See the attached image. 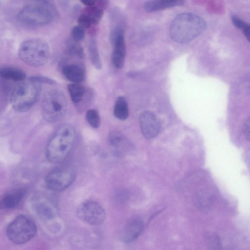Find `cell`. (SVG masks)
Masks as SVG:
<instances>
[{"mask_svg": "<svg viewBox=\"0 0 250 250\" xmlns=\"http://www.w3.org/2000/svg\"><path fill=\"white\" fill-rule=\"evenodd\" d=\"M79 25L83 28H88L93 25L92 21L89 16L84 11L82 13L78 19Z\"/></svg>", "mask_w": 250, "mask_h": 250, "instance_id": "obj_26", "label": "cell"}, {"mask_svg": "<svg viewBox=\"0 0 250 250\" xmlns=\"http://www.w3.org/2000/svg\"><path fill=\"white\" fill-rule=\"evenodd\" d=\"M41 91L40 84L22 82L17 84L10 95V102L13 108L18 112L28 110L37 101Z\"/></svg>", "mask_w": 250, "mask_h": 250, "instance_id": "obj_6", "label": "cell"}, {"mask_svg": "<svg viewBox=\"0 0 250 250\" xmlns=\"http://www.w3.org/2000/svg\"><path fill=\"white\" fill-rule=\"evenodd\" d=\"M67 89L71 101L75 104L82 101L86 92L84 87L80 83H70L67 85Z\"/></svg>", "mask_w": 250, "mask_h": 250, "instance_id": "obj_19", "label": "cell"}, {"mask_svg": "<svg viewBox=\"0 0 250 250\" xmlns=\"http://www.w3.org/2000/svg\"><path fill=\"white\" fill-rule=\"evenodd\" d=\"M88 53L93 65L98 70L102 68V63L100 56L97 41L95 39H91L88 43Z\"/></svg>", "mask_w": 250, "mask_h": 250, "instance_id": "obj_17", "label": "cell"}, {"mask_svg": "<svg viewBox=\"0 0 250 250\" xmlns=\"http://www.w3.org/2000/svg\"><path fill=\"white\" fill-rule=\"evenodd\" d=\"M113 112L114 116L118 119L124 120L127 118L129 114L128 107L124 97L118 98L115 103Z\"/></svg>", "mask_w": 250, "mask_h": 250, "instance_id": "obj_18", "label": "cell"}, {"mask_svg": "<svg viewBox=\"0 0 250 250\" xmlns=\"http://www.w3.org/2000/svg\"><path fill=\"white\" fill-rule=\"evenodd\" d=\"M67 103L63 93L57 89H51L45 92L41 103L43 118L46 121L54 123L61 121L64 116Z\"/></svg>", "mask_w": 250, "mask_h": 250, "instance_id": "obj_5", "label": "cell"}, {"mask_svg": "<svg viewBox=\"0 0 250 250\" xmlns=\"http://www.w3.org/2000/svg\"><path fill=\"white\" fill-rule=\"evenodd\" d=\"M143 221L139 217H135L128 221L122 229L120 239L124 243H130L136 239L144 229Z\"/></svg>", "mask_w": 250, "mask_h": 250, "instance_id": "obj_12", "label": "cell"}, {"mask_svg": "<svg viewBox=\"0 0 250 250\" xmlns=\"http://www.w3.org/2000/svg\"><path fill=\"white\" fill-rule=\"evenodd\" d=\"M76 171L70 165H62L49 171L44 178L46 187L50 190L59 192L66 189L73 182Z\"/></svg>", "mask_w": 250, "mask_h": 250, "instance_id": "obj_8", "label": "cell"}, {"mask_svg": "<svg viewBox=\"0 0 250 250\" xmlns=\"http://www.w3.org/2000/svg\"><path fill=\"white\" fill-rule=\"evenodd\" d=\"M85 119L89 125L94 128H98L101 124L100 117L98 112L94 109H91L86 113Z\"/></svg>", "mask_w": 250, "mask_h": 250, "instance_id": "obj_21", "label": "cell"}, {"mask_svg": "<svg viewBox=\"0 0 250 250\" xmlns=\"http://www.w3.org/2000/svg\"><path fill=\"white\" fill-rule=\"evenodd\" d=\"M183 3L184 1L180 0H150L145 3L144 8L146 11L151 12L181 5Z\"/></svg>", "mask_w": 250, "mask_h": 250, "instance_id": "obj_15", "label": "cell"}, {"mask_svg": "<svg viewBox=\"0 0 250 250\" xmlns=\"http://www.w3.org/2000/svg\"><path fill=\"white\" fill-rule=\"evenodd\" d=\"M28 81L38 84L43 83L49 85H55L56 84V82L50 78L38 75L30 77L28 78Z\"/></svg>", "mask_w": 250, "mask_h": 250, "instance_id": "obj_22", "label": "cell"}, {"mask_svg": "<svg viewBox=\"0 0 250 250\" xmlns=\"http://www.w3.org/2000/svg\"><path fill=\"white\" fill-rule=\"evenodd\" d=\"M62 72L65 78L74 83H80L85 78V71L83 67L77 64L64 65Z\"/></svg>", "mask_w": 250, "mask_h": 250, "instance_id": "obj_14", "label": "cell"}, {"mask_svg": "<svg viewBox=\"0 0 250 250\" xmlns=\"http://www.w3.org/2000/svg\"><path fill=\"white\" fill-rule=\"evenodd\" d=\"M111 36L114 45L112 61L116 68H122L124 65L126 55V47L123 34L121 30H117L113 32Z\"/></svg>", "mask_w": 250, "mask_h": 250, "instance_id": "obj_11", "label": "cell"}, {"mask_svg": "<svg viewBox=\"0 0 250 250\" xmlns=\"http://www.w3.org/2000/svg\"><path fill=\"white\" fill-rule=\"evenodd\" d=\"M71 36L74 41H81L85 36V29L79 25H76L71 30Z\"/></svg>", "mask_w": 250, "mask_h": 250, "instance_id": "obj_25", "label": "cell"}, {"mask_svg": "<svg viewBox=\"0 0 250 250\" xmlns=\"http://www.w3.org/2000/svg\"><path fill=\"white\" fill-rule=\"evenodd\" d=\"M243 132L245 137L250 141V117L247 119L244 124Z\"/></svg>", "mask_w": 250, "mask_h": 250, "instance_id": "obj_28", "label": "cell"}, {"mask_svg": "<svg viewBox=\"0 0 250 250\" xmlns=\"http://www.w3.org/2000/svg\"><path fill=\"white\" fill-rule=\"evenodd\" d=\"M206 23L201 17L189 13L177 16L169 28V36L179 43H187L199 36L205 30Z\"/></svg>", "mask_w": 250, "mask_h": 250, "instance_id": "obj_2", "label": "cell"}, {"mask_svg": "<svg viewBox=\"0 0 250 250\" xmlns=\"http://www.w3.org/2000/svg\"><path fill=\"white\" fill-rule=\"evenodd\" d=\"M0 76L5 80L15 82H22L26 77L25 73L22 70L14 67L1 68Z\"/></svg>", "mask_w": 250, "mask_h": 250, "instance_id": "obj_16", "label": "cell"}, {"mask_svg": "<svg viewBox=\"0 0 250 250\" xmlns=\"http://www.w3.org/2000/svg\"><path fill=\"white\" fill-rule=\"evenodd\" d=\"M77 215L82 222L93 226L102 224L106 218L103 207L98 202L91 200L84 201L79 206Z\"/></svg>", "mask_w": 250, "mask_h": 250, "instance_id": "obj_9", "label": "cell"}, {"mask_svg": "<svg viewBox=\"0 0 250 250\" xmlns=\"http://www.w3.org/2000/svg\"><path fill=\"white\" fill-rule=\"evenodd\" d=\"M65 52L68 55L76 59H82L84 57L83 47L76 42H68L66 46Z\"/></svg>", "mask_w": 250, "mask_h": 250, "instance_id": "obj_20", "label": "cell"}, {"mask_svg": "<svg viewBox=\"0 0 250 250\" xmlns=\"http://www.w3.org/2000/svg\"><path fill=\"white\" fill-rule=\"evenodd\" d=\"M208 243L211 250H221V243L218 237L214 235H211L208 238Z\"/></svg>", "mask_w": 250, "mask_h": 250, "instance_id": "obj_27", "label": "cell"}, {"mask_svg": "<svg viewBox=\"0 0 250 250\" xmlns=\"http://www.w3.org/2000/svg\"><path fill=\"white\" fill-rule=\"evenodd\" d=\"M50 49L47 42L40 38L26 40L20 44L18 50L19 58L26 64L34 67L43 65L47 62Z\"/></svg>", "mask_w": 250, "mask_h": 250, "instance_id": "obj_4", "label": "cell"}, {"mask_svg": "<svg viewBox=\"0 0 250 250\" xmlns=\"http://www.w3.org/2000/svg\"><path fill=\"white\" fill-rule=\"evenodd\" d=\"M123 136L119 132L113 131L111 132L108 137L109 143L111 146L118 147L121 146L124 142Z\"/></svg>", "mask_w": 250, "mask_h": 250, "instance_id": "obj_24", "label": "cell"}, {"mask_svg": "<svg viewBox=\"0 0 250 250\" xmlns=\"http://www.w3.org/2000/svg\"><path fill=\"white\" fill-rule=\"evenodd\" d=\"M36 225L29 218L20 215L15 218L8 226L6 234L8 238L18 245L27 243L36 235Z\"/></svg>", "mask_w": 250, "mask_h": 250, "instance_id": "obj_7", "label": "cell"}, {"mask_svg": "<svg viewBox=\"0 0 250 250\" xmlns=\"http://www.w3.org/2000/svg\"><path fill=\"white\" fill-rule=\"evenodd\" d=\"M81 2L87 7L93 6L96 4L97 2L95 0H83L81 1Z\"/></svg>", "mask_w": 250, "mask_h": 250, "instance_id": "obj_29", "label": "cell"}, {"mask_svg": "<svg viewBox=\"0 0 250 250\" xmlns=\"http://www.w3.org/2000/svg\"><path fill=\"white\" fill-rule=\"evenodd\" d=\"M140 125L143 135L146 138L151 139L156 136L160 131V122L152 112L146 111L140 116Z\"/></svg>", "mask_w": 250, "mask_h": 250, "instance_id": "obj_10", "label": "cell"}, {"mask_svg": "<svg viewBox=\"0 0 250 250\" xmlns=\"http://www.w3.org/2000/svg\"><path fill=\"white\" fill-rule=\"evenodd\" d=\"M76 139V131L73 126L69 124L61 125L54 133L46 145V159L53 163L63 161L72 150Z\"/></svg>", "mask_w": 250, "mask_h": 250, "instance_id": "obj_1", "label": "cell"}, {"mask_svg": "<svg viewBox=\"0 0 250 250\" xmlns=\"http://www.w3.org/2000/svg\"><path fill=\"white\" fill-rule=\"evenodd\" d=\"M55 16L53 6L47 1H42L25 5L19 12L17 18L22 24L41 26L51 22Z\"/></svg>", "mask_w": 250, "mask_h": 250, "instance_id": "obj_3", "label": "cell"}, {"mask_svg": "<svg viewBox=\"0 0 250 250\" xmlns=\"http://www.w3.org/2000/svg\"><path fill=\"white\" fill-rule=\"evenodd\" d=\"M234 25L237 28L243 30L246 38L250 42V24L238 18L234 21Z\"/></svg>", "mask_w": 250, "mask_h": 250, "instance_id": "obj_23", "label": "cell"}, {"mask_svg": "<svg viewBox=\"0 0 250 250\" xmlns=\"http://www.w3.org/2000/svg\"><path fill=\"white\" fill-rule=\"evenodd\" d=\"M26 189L23 188L9 190L4 194L0 200L1 207L5 209L16 208L23 199Z\"/></svg>", "mask_w": 250, "mask_h": 250, "instance_id": "obj_13", "label": "cell"}]
</instances>
